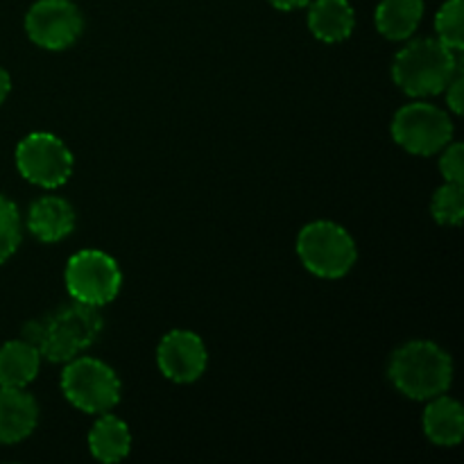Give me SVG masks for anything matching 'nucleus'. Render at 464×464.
<instances>
[{
    "mask_svg": "<svg viewBox=\"0 0 464 464\" xmlns=\"http://www.w3.org/2000/svg\"><path fill=\"white\" fill-rule=\"evenodd\" d=\"M390 381L403 397L429 401L451 388V356L429 340L401 344L390 358Z\"/></svg>",
    "mask_w": 464,
    "mask_h": 464,
    "instance_id": "2",
    "label": "nucleus"
},
{
    "mask_svg": "<svg viewBox=\"0 0 464 464\" xmlns=\"http://www.w3.org/2000/svg\"><path fill=\"white\" fill-rule=\"evenodd\" d=\"M424 411V433L438 447H458L464 438V411L451 397L429 399Z\"/></svg>",
    "mask_w": 464,
    "mask_h": 464,
    "instance_id": "14",
    "label": "nucleus"
},
{
    "mask_svg": "<svg viewBox=\"0 0 464 464\" xmlns=\"http://www.w3.org/2000/svg\"><path fill=\"white\" fill-rule=\"evenodd\" d=\"M438 39L447 48L462 53L464 50V3L462 0H447L435 16Z\"/></svg>",
    "mask_w": 464,
    "mask_h": 464,
    "instance_id": "19",
    "label": "nucleus"
},
{
    "mask_svg": "<svg viewBox=\"0 0 464 464\" xmlns=\"http://www.w3.org/2000/svg\"><path fill=\"white\" fill-rule=\"evenodd\" d=\"M424 16V0H381L376 27L390 41L411 39Z\"/></svg>",
    "mask_w": 464,
    "mask_h": 464,
    "instance_id": "17",
    "label": "nucleus"
},
{
    "mask_svg": "<svg viewBox=\"0 0 464 464\" xmlns=\"http://www.w3.org/2000/svg\"><path fill=\"white\" fill-rule=\"evenodd\" d=\"M23 238L21 213L16 204L0 195V266L18 249Z\"/></svg>",
    "mask_w": 464,
    "mask_h": 464,
    "instance_id": "20",
    "label": "nucleus"
},
{
    "mask_svg": "<svg viewBox=\"0 0 464 464\" xmlns=\"http://www.w3.org/2000/svg\"><path fill=\"white\" fill-rule=\"evenodd\" d=\"M122 272L109 254L82 249L68 258L66 288L72 299L89 306H104L121 293Z\"/></svg>",
    "mask_w": 464,
    "mask_h": 464,
    "instance_id": "7",
    "label": "nucleus"
},
{
    "mask_svg": "<svg viewBox=\"0 0 464 464\" xmlns=\"http://www.w3.org/2000/svg\"><path fill=\"white\" fill-rule=\"evenodd\" d=\"M430 213L444 227H458L464 220V186L447 181L440 186L430 202Z\"/></svg>",
    "mask_w": 464,
    "mask_h": 464,
    "instance_id": "18",
    "label": "nucleus"
},
{
    "mask_svg": "<svg viewBox=\"0 0 464 464\" xmlns=\"http://www.w3.org/2000/svg\"><path fill=\"white\" fill-rule=\"evenodd\" d=\"M62 392L77 411L102 415L121 401V379L107 362L77 356L63 367Z\"/></svg>",
    "mask_w": 464,
    "mask_h": 464,
    "instance_id": "5",
    "label": "nucleus"
},
{
    "mask_svg": "<svg viewBox=\"0 0 464 464\" xmlns=\"http://www.w3.org/2000/svg\"><path fill=\"white\" fill-rule=\"evenodd\" d=\"M84 18L71 0H36L25 16L32 44L45 50H66L80 39Z\"/></svg>",
    "mask_w": 464,
    "mask_h": 464,
    "instance_id": "9",
    "label": "nucleus"
},
{
    "mask_svg": "<svg viewBox=\"0 0 464 464\" xmlns=\"http://www.w3.org/2000/svg\"><path fill=\"white\" fill-rule=\"evenodd\" d=\"M440 170L447 181L464 184V148L462 143H449L442 148L440 157Z\"/></svg>",
    "mask_w": 464,
    "mask_h": 464,
    "instance_id": "21",
    "label": "nucleus"
},
{
    "mask_svg": "<svg viewBox=\"0 0 464 464\" xmlns=\"http://www.w3.org/2000/svg\"><path fill=\"white\" fill-rule=\"evenodd\" d=\"M276 9H284V12H290V9H299V7H306L311 0H270Z\"/></svg>",
    "mask_w": 464,
    "mask_h": 464,
    "instance_id": "23",
    "label": "nucleus"
},
{
    "mask_svg": "<svg viewBox=\"0 0 464 464\" xmlns=\"http://www.w3.org/2000/svg\"><path fill=\"white\" fill-rule=\"evenodd\" d=\"M308 27L313 36L324 44H338L352 36L356 25V14L349 0H311Z\"/></svg>",
    "mask_w": 464,
    "mask_h": 464,
    "instance_id": "13",
    "label": "nucleus"
},
{
    "mask_svg": "<svg viewBox=\"0 0 464 464\" xmlns=\"http://www.w3.org/2000/svg\"><path fill=\"white\" fill-rule=\"evenodd\" d=\"M89 449L95 460L104 464H113L125 460L131 449L130 429L118 417L102 412L89 433Z\"/></svg>",
    "mask_w": 464,
    "mask_h": 464,
    "instance_id": "16",
    "label": "nucleus"
},
{
    "mask_svg": "<svg viewBox=\"0 0 464 464\" xmlns=\"http://www.w3.org/2000/svg\"><path fill=\"white\" fill-rule=\"evenodd\" d=\"M392 139L406 152L433 157L453 139V122L447 111L429 102H411L394 113Z\"/></svg>",
    "mask_w": 464,
    "mask_h": 464,
    "instance_id": "6",
    "label": "nucleus"
},
{
    "mask_svg": "<svg viewBox=\"0 0 464 464\" xmlns=\"http://www.w3.org/2000/svg\"><path fill=\"white\" fill-rule=\"evenodd\" d=\"M27 229L41 243H59L75 229V208L57 195H44L27 213Z\"/></svg>",
    "mask_w": 464,
    "mask_h": 464,
    "instance_id": "12",
    "label": "nucleus"
},
{
    "mask_svg": "<svg viewBox=\"0 0 464 464\" xmlns=\"http://www.w3.org/2000/svg\"><path fill=\"white\" fill-rule=\"evenodd\" d=\"M39 367L41 353L25 338L0 347V385L5 388H27L39 374Z\"/></svg>",
    "mask_w": 464,
    "mask_h": 464,
    "instance_id": "15",
    "label": "nucleus"
},
{
    "mask_svg": "<svg viewBox=\"0 0 464 464\" xmlns=\"http://www.w3.org/2000/svg\"><path fill=\"white\" fill-rule=\"evenodd\" d=\"M39 421V406L25 388L0 385V444H16L30 438Z\"/></svg>",
    "mask_w": 464,
    "mask_h": 464,
    "instance_id": "11",
    "label": "nucleus"
},
{
    "mask_svg": "<svg viewBox=\"0 0 464 464\" xmlns=\"http://www.w3.org/2000/svg\"><path fill=\"white\" fill-rule=\"evenodd\" d=\"M9 91H12V77H9V72L5 68H0V104L7 100Z\"/></svg>",
    "mask_w": 464,
    "mask_h": 464,
    "instance_id": "24",
    "label": "nucleus"
},
{
    "mask_svg": "<svg viewBox=\"0 0 464 464\" xmlns=\"http://www.w3.org/2000/svg\"><path fill=\"white\" fill-rule=\"evenodd\" d=\"M102 326L98 306L72 299L44 317L27 322L23 338L34 344L41 358H48L50 362H68L98 340Z\"/></svg>",
    "mask_w": 464,
    "mask_h": 464,
    "instance_id": "1",
    "label": "nucleus"
},
{
    "mask_svg": "<svg viewBox=\"0 0 464 464\" xmlns=\"http://www.w3.org/2000/svg\"><path fill=\"white\" fill-rule=\"evenodd\" d=\"M208 353L202 338L193 331L175 329L161 338L157 347L159 370L175 383H193L207 370Z\"/></svg>",
    "mask_w": 464,
    "mask_h": 464,
    "instance_id": "10",
    "label": "nucleus"
},
{
    "mask_svg": "<svg viewBox=\"0 0 464 464\" xmlns=\"http://www.w3.org/2000/svg\"><path fill=\"white\" fill-rule=\"evenodd\" d=\"M447 104L456 116H460L462 109H464V75H462V68L451 77V82L447 84Z\"/></svg>",
    "mask_w": 464,
    "mask_h": 464,
    "instance_id": "22",
    "label": "nucleus"
},
{
    "mask_svg": "<svg viewBox=\"0 0 464 464\" xmlns=\"http://www.w3.org/2000/svg\"><path fill=\"white\" fill-rule=\"evenodd\" d=\"M460 71L456 50L440 39H417L401 48L394 57L392 77L403 93L412 98H429L447 89L451 77Z\"/></svg>",
    "mask_w": 464,
    "mask_h": 464,
    "instance_id": "3",
    "label": "nucleus"
},
{
    "mask_svg": "<svg viewBox=\"0 0 464 464\" xmlns=\"http://www.w3.org/2000/svg\"><path fill=\"white\" fill-rule=\"evenodd\" d=\"M16 168L41 188H59L72 175V154L54 134L34 131L16 145Z\"/></svg>",
    "mask_w": 464,
    "mask_h": 464,
    "instance_id": "8",
    "label": "nucleus"
},
{
    "mask_svg": "<svg viewBox=\"0 0 464 464\" xmlns=\"http://www.w3.org/2000/svg\"><path fill=\"white\" fill-rule=\"evenodd\" d=\"M297 254L306 270L322 279H340L356 266L358 258L352 234L331 220L304 227L297 238Z\"/></svg>",
    "mask_w": 464,
    "mask_h": 464,
    "instance_id": "4",
    "label": "nucleus"
}]
</instances>
